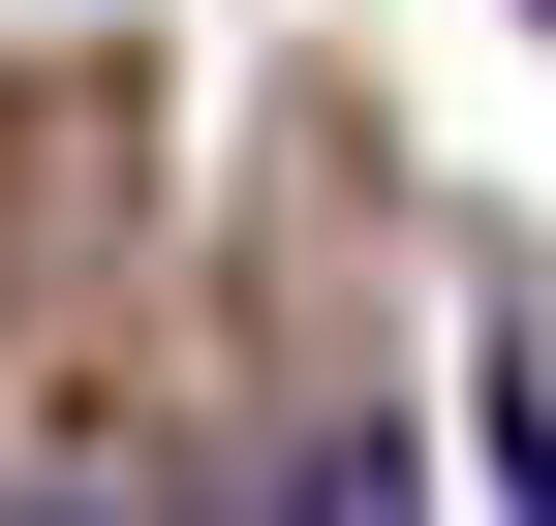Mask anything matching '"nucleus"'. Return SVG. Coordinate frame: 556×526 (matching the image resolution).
Masks as SVG:
<instances>
[{"label":"nucleus","mask_w":556,"mask_h":526,"mask_svg":"<svg viewBox=\"0 0 556 526\" xmlns=\"http://www.w3.org/2000/svg\"><path fill=\"white\" fill-rule=\"evenodd\" d=\"M248 526H433V465L402 434H309V465H248Z\"/></svg>","instance_id":"nucleus-1"}]
</instances>
